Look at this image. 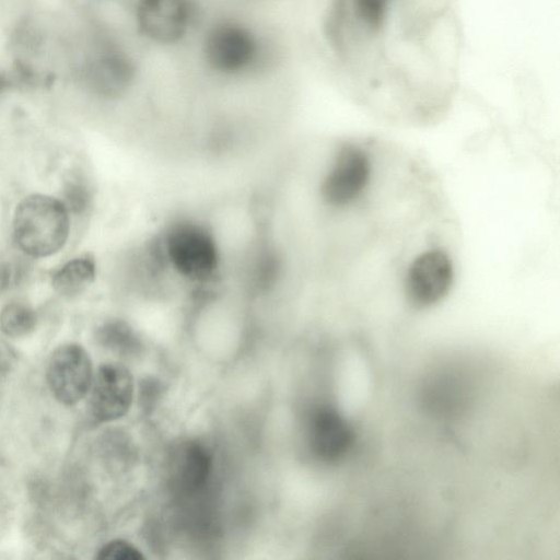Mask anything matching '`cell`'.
I'll use <instances>...</instances> for the list:
<instances>
[{
    "label": "cell",
    "mask_w": 560,
    "mask_h": 560,
    "mask_svg": "<svg viewBox=\"0 0 560 560\" xmlns=\"http://www.w3.org/2000/svg\"><path fill=\"white\" fill-rule=\"evenodd\" d=\"M212 471V456L202 444L183 443L172 463L174 487L185 494H195L207 485Z\"/></svg>",
    "instance_id": "obj_11"
},
{
    "label": "cell",
    "mask_w": 560,
    "mask_h": 560,
    "mask_svg": "<svg viewBox=\"0 0 560 560\" xmlns=\"http://www.w3.org/2000/svg\"><path fill=\"white\" fill-rule=\"evenodd\" d=\"M454 280L453 262L441 249L420 254L409 266L405 281L408 301L415 307L425 308L443 300Z\"/></svg>",
    "instance_id": "obj_5"
},
{
    "label": "cell",
    "mask_w": 560,
    "mask_h": 560,
    "mask_svg": "<svg viewBox=\"0 0 560 560\" xmlns=\"http://www.w3.org/2000/svg\"><path fill=\"white\" fill-rule=\"evenodd\" d=\"M90 409L98 421H113L125 416L131 407L135 384L131 373L118 363L98 368L90 387Z\"/></svg>",
    "instance_id": "obj_8"
},
{
    "label": "cell",
    "mask_w": 560,
    "mask_h": 560,
    "mask_svg": "<svg viewBox=\"0 0 560 560\" xmlns=\"http://www.w3.org/2000/svg\"><path fill=\"white\" fill-rule=\"evenodd\" d=\"M96 558L101 560H141L143 556L131 544L118 539L103 546Z\"/></svg>",
    "instance_id": "obj_17"
},
{
    "label": "cell",
    "mask_w": 560,
    "mask_h": 560,
    "mask_svg": "<svg viewBox=\"0 0 560 560\" xmlns=\"http://www.w3.org/2000/svg\"><path fill=\"white\" fill-rule=\"evenodd\" d=\"M92 380V362L84 348L68 343L52 353L47 366V381L60 402L77 404L89 393Z\"/></svg>",
    "instance_id": "obj_7"
},
{
    "label": "cell",
    "mask_w": 560,
    "mask_h": 560,
    "mask_svg": "<svg viewBox=\"0 0 560 560\" xmlns=\"http://www.w3.org/2000/svg\"><path fill=\"white\" fill-rule=\"evenodd\" d=\"M36 325V313L23 302L8 303L0 312V329L10 337L30 334Z\"/></svg>",
    "instance_id": "obj_13"
},
{
    "label": "cell",
    "mask_w": 560,
    "mask_h": 560,
    "mask_svg": "<svg viewBox=\"0 0 560 560\" xmlns=\"http://www.w3.org/2000/svg\"><path fill=\"white\" fill-rule=\"evenodd\" d=\"M62 202L68 211L83 213L91 203L90 190L82 182H70L65 187Z\"/></svg>",
    "instance_id": "obj_15"
},
{
    "label": "cell",
    "mask_w": 560,
    "mask_h": 560,
    "mask_svg": "<svg viewBox=\"0 0 560 560\" xmlns=\"http://www.w3.org/2000/svg\"><path fill=\"white\" fill-rule=\"evenodd\" d=\"M7 349L0 343V371L8 368L9 359L7 357Z\"/></svg>",
    "instance_id": "obj_19"
},
{
    "label": "cell",
    "mask_w": 560,
    "mask_h": 560,
    "mask_svg": "<svg viewBox=\"0 0 560 560\" xmlns=\"http://www.w3.org/2000/svg\"><path fill=\"white\" fill-rule=\"evenodd\" d=\"M97 340L105 348L127 354L137 348L138 340L133 330L121 320H109L98 328Z\"/></svg>",
    "instance_id": "obj_14"
},
{
    "label": "cell",
    "mask_w": 560,
    "mask_h": 560,
    "mask_svg": "<svg viewBox=\"0 0 560 560\" xmlns=\"http://www.w3.org/2000/svg\"><path fill=\"white\" fill-rule=\"evenodd\" d=\"M136 68L130 57L116 47H104L83 69V80L95 94L104 97L122 95L132 84Z\"/></svg>",
    "instance_id": "obj_10"
},
{
    "label": "cell",
    "mask_w": 560,
    "mask_h": 560,
    "mask_svg": "<svg viewBox=\"0 0 560 560\" xmlns=\"http://www.w3.org/2000/svg\"><path fill=\"white\" fill-rule=\"evenodd\" d=\"M23 264L14 258H0V293L16 285L24 273Z\"/></svg>",
    "instance_id": "obj_18"
},
{
    "label": "cell",
    "mask_w": 560,
    "mask_h": 560,
    "mask_svg": "<svg viewBox=\"0 0 560 560\" xmlns=\"http://www.w3.org/2000/svg\"><path fill=\"white\" fill-rule=\"evenodd\" d=\"M161 276L196 293L221 284L225 257L212 224L197 215L171 219L149 246Z\"/></svg>",
    "instance_id": "obj_1"
},
{
    "label": "cell",
    "mask_w": 560,
    "mask_h": 560,
    "mask_svg": "<svg viewBox=\"0 0 560 560\" xmlns=\"http://www.w3.org/2000/svg\"><path fill=\"white\" fill-rule=\"evenodd\" d=\"M69 211L54 197L31 195L16 207L13 234L22 252L47 257L62 248L69 235Z\"/></svg>",
    "instance_id": "obj_2"
},
{
    "label": "cell",
    "mask_w": 560,
    "mask_h": 560,
    "mask_svg": "<svg viewBox=\"0 0 560 560\" xmlns=\"http://www.w3.org/2000/svg\"><path fill=\"white\" fill-rule=\"evenodd\" d=\"M371 175L366 153L357 145H343L320 185L324 201L336 208L352 203L364 191Z\"/></svg>",
    "instance_id": "obj_6"
},
{
    "label": "cell",
    "mask_w": 560,
    "mask_h": 560,
    "mask_svg": "<svg viewBox=\"0 0 560 560\" xmlns=\"http://www.w3.org/2000/svg\"><path fill=\"white\" fill-rule=\"evenodd\" d=\"M202 51L212 70L224 75H235L257 65L261 46L248 26L235 21H222L207 32Z\"/></svg>",
    "instance_id": "obj_3"
},
{
    "label": "cell",
    "mask_w": 560,
    "mask_h": 560,
    "mask_svg": "<svg viewBox=\"0 0 560 560\" xmlns=\"http://www.w3.org/2000/svg\"><path fill=\"white\" fill-rule=\"evenodd\" d=\"M9 86V80L2 73H0V93H2Z\"/></svg>",
    "instance_id": "obj_20"
},
{
    "label": "cell",
    "mask_w": 560,
    "mask_h": 560,
    "mask_svg": "<svg viewBox=\"0 0 560 560\" xmlns=\"http://www.w3.org/2000/svg\"><path fill=\"white\" fill-rule=\"evenodd\" d=\"M194 20L191 0H138L136 5V23L140 33L161 45L180 42Z\"/></svg>",
    "instance_id": "obj_4"
},
{
    "label": "cell",
    "mask_w": 560,
    "mask_h": 560,
    "mask_svg": "<svg viewBox=\"0 0 560 560\" xmlns=\"http://www.w3.org/2000/svg\"><path fill=\"white\" fill-rule=\"evenodd\" d=\"M388 0H354L360 19L371 28L381 26Z\"/></svg>",
    "instance_id": "obj_16"
},
{
    "label": "cell",
    "mask_w": 560,
    "mask_h": 560,
    "mask_svg": "<svg viewBox=\"0 0 560 560\" xmlns=\"http://www.w3.org/2000/svg\"><path fill=\"white\" fill-rule=\"evenodd\" d=\"M95 273L92 258L77 257L54 273L52 287L60 294L71 296L85 289L94 280Z\"/></svg>",
    "instance_id": "obj_12"
},
{
    "label": "cell",
    "mask_w": 560,
    "mask_h": 560,
    "mask_svg": "<svg viewBox=\"0 0 560 560\" xmlns=\"http://www.w3.org/2000/svg\"><path fill=\"white\" fill-rule=\"evenodd\" d=\"M311 451L320 460L334 463L345 457L355 441L351 424L330 406H318L307 422Z\"/></svg>",
    "instance_id": "obj_9"
}]
</instances>
